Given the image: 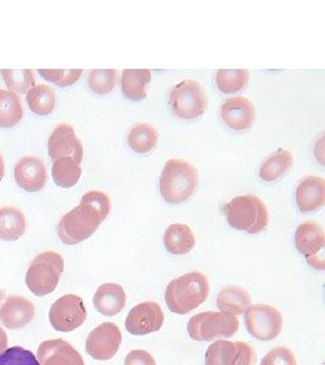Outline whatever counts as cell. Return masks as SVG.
I'll return each mask as SVG.
<instances>
[{"label":"cell","mask_w":325,"mask_h":365,"mask_svg":"<svg viewBox=\"0 0 325 365\" xmlns=\"http://www.w3.org/2000/svg\"><path fill=\"white\" fill-rule=\"evenodd\" d=\"M199 182V173L190 163L169 160L160 175V194L171 205H181L194 195Z\"/></svg>","instance_id":"cell-1"},{"label":"cell","mask_w":325,"mask_h":365,"mask_svg":"<svg viewBox=\"0 0 325 365\" xmlns=\"http://www.w3.org/2000/svg\"><path fill=\"white\" fill-rule=\"evenodd\" d=\"M209 279L201 272H189L174 279L166 289V303L172 313L184 315L208 299Z\"/></svg>","instance_id":"cell-2"},{"label":"cell","mask_w":325,"mask_h":365,"mask_svg":"<svg viewBox=\"0 0 325 365\" xmlns=\"http://www.w3.org/2000/svg\"><path fill=\"white\" fill-rule=\"evenodd\" d=\"M228 223L240 232L259 235L269 225V210L256 195L234 197L224 209Z\"/></svg>","instance_id":"cell-3"},{"label":"cell","mask_w":325,"mask_h":365,"mask_svg":"<svg viewBox=\"0 0 325 365\" xmlns=\"http://www.w3.org/2000/svg\"><path fill=\"white\" fill-rule=\"evenodd\" d=\"M64 272V259L61 255L48 250L31 261L26 272V286L36 297H46L59 286Z\"/></svg>","instance_id":"cell-4"},{"label":"cell","mask_w":325,"mask_h":365,"mask_svg":"<svg viewBox=\"0 0 325 365\" xmlns=\"http://www.w3.org/2000/svg\"><path fill=\"white\" fill-rule=\"evenodd\" d=\"M104 220L87 205L80 203L78 207L66 212L57 227V235L65 245H78L90 238Z\"/></svg>","instance_id":"cell-5"},{"label":"cell","mask_w":325,"mask_h":365,"mask_svg":"<svg viewBox=\"0 0 325 365\" xmlns=\"http://www.w3.org/2000/svg\"><path fill=\"white\" fill-rule=\"evenodd\" d=\"M169 105L176 117L191 120L205 114L208 110V96L199 83L184 80L169 92Z\"/></svg>","instance_id":"cell-6"},{"label":"cell","mask_w":325,"mask_h":365,"mask_svg":"<svg viewBox=\"0 0 325 365\" xmlns=\"http://www.w3.org/2000/svg\"><path fill=\"white\" fill-rule=\"evenodd\" d=\"M239 319L221 312H206L191 317L187 324L189 336L195 341L229 339L239 330Z\"/></svg>","instance_id":"cell-7"},{"label":"cell","mask_w":325,"mask_h":365,"mask_svg":"<svg viewBox=\"0 0 325 365\" xmlns=\"http://www.w3.org/2000/svg\"><path fill=\"white\" fill-rule=\"evenodd\" d=\"M244 322L254 339L259 341L275 339L282 331V314L269 304H254L244 312Z\"/></svg>","instance_id":"cell-8"},{"label":"cell","mask_w":325,"mask_h":365,"mask_svg":"<svg viewBox=\"0 0 325 365\" xmlns=\"http://www.w3.org/2000/svg\"><path fill=\"white\" fill-rule=\"evenodd\" d=\"M87 319V309L83 299L75 295L68 294L56 300L49 312V321L54 330L68 333L76 330Z\"/></svg>","instance_id":"cell-9"},{"label":"cell","mask_w":325,"mask_h":365,"mask_svg":"<svg viewBox=\"0 0 325 365\" xmlns=\"http://www.w3.org/2000/svg\"><path fill=\"white\" fill-rule=\"evenodd\" d=\"M294 241L296 248L306 257L308 264L316 269L323 271L325 268V235L323 226L314 221L301 223L297 227Z\"/></svg>","instance_id":"cell-10"},{"label":"cell","mask_w":325,"mask_h":365,"mask_svg":"<svg viewBox=\"0 0 325 365\" xmlns=\"http://www.w3.org/2000/svg\"><path fill=\"white\" fill-rule=\"evenodd\" d=\"M256 352L243 341H216L205 354V365H255Z\"/></svg>","instance_id":"cell-11"},{"label":"cell","mask_w":325,"mask_h":365,"mask_svg":"<svg viewBox=\"0 0 325 365\" xmlns=\"http://www.w3.org/2000/svg\"><path fill=\"white\" fill-rule=\"evenodd\" d=\"M122 334L113 322H104L95 327L86 341V351L95 360L106 361L113 359L121 346Z\"/></svg>","instance_id":"cell-12"},{"label":"cell","mask_w":325,"mask_h":365,"mask_svg":"<svg viewBox=\"0 0 325 365\" xmlns=\"http://www.w3.org/2000/svg\"><path fill=\"white\" fill-rule=\"evenodd\" d=\"M164 324V313L156 302H144L130 310L125 327L133 336H146L159 331Z\"/></svg>","instance_id":"cell-13"},{"label":"cell","mask_w":325,"mask_h":365,"mask_svg":"<svg viewBox=\"0 0 325 365\" xmlns=\"http://www.w3.org/2000/svg\"><path fill=\"white\" fill-rule=\"evenodd\" d=\"M14 178L24 191L39 192L48 182L46 167L39 157H22L14 168Z\"/></svg>","instance_id":"cell-14"},{"label":"cell","mask_w":325,"mask_h":365,"mask_svg":"<svg viewBox=\"0 0 325 365\" xmlns=\"http://www.w3.org/2000/svg\"><path fill=\"white\" fill-rule=\"evenodd\" d=\"M48 153L53 160L72 157L78 164L83 160V145L71 125H59L48 141Z\"/></svg>","instance_id":"cell-15"},{"label":"cell","mask_w":325,"mask_h":365,"mask_svg":"<svg viewBox=\"0 0 325 365\" xmlns=\"http://www.w3.org/2000/svg\"><path fill=\"white\" fill-rule=\"evenodd\" d=\"M39 365H84L81 354L64 339L44 341L37 351Z\"/></svg>","instance_id":"cell-16"},{"label":"cell","mask_w":325,"mask_h":365,"mask_svg":"<svg viewBox=\"0 0 325 365\" xmlns=\"http://www.w3.org/2000/svg\"><path fill=\"white\" fill-rule=\"evenodd\" d=\"M36 315V306L31 300L13 295L0 306V322L11 330L22 329L29 325Z\"/></svg>","instance_id":"cell-17"},{"label":"cell","mask_w":325,"mask_h":365,"mask_svg":"<svg viewBox=\"0 0 325 365\" xmlns=\"http://www.w3.org/2000/svg\"><path fill=\"white\" fill-rule=\"evenodd\" d=\"M221 118L232 130H247L255 122V107L247 98H231L222 103Z\"/></svg>","instance_id":"cell-18"},{"label":"cell","mask_w":325,"mask_h":365,"mask_svg":"<svg viewBox=\"0 0 325 365\" xmlns=\"http://www.w3.org/2000/svg\"><path fill=\"white\" fill-rule=\"evenodd\" d=\"M297 206L301 212H314L324 207L325 180L317 176L304 178L296 190Z\"/></svg>","instance_id":"cell-19"},{"label":"cell","mask_w":325,"mask_h":365,"mask_svg":"<svg viewBox=\"0 0 325 365\" xmlns=\"http://www.w3.org/2000/svg\"><path fill=\"white\" fill-rule=\"evenodd\" d=\"M126 294L116 283H106L96 289L94 295V307L106 317H114L124 310Z\"/></svg>","instance_id":"cell-20"},{"label":"cell","mask_w":325,"mask_h":365,"mask_svg":"<svg viewBox=\"0 0 325 365\" xmlns=\"http://www.w3.org/2000/svg\"><path fill=\"white\" fill-rule=\"evenodd\" d=\"M152 78L149 69H125L121 76V90L126 99L141 102L146 98V86Z\"/></svg>","instance_id":"cell-21"},{"label":"cell","mask_w":325,"mask_h":365,"mask_svg":"<svg viewBox=\"0 0 325 365\" xmlns=\"http://www.w3.org/2000/svg\"><path fill=\"white\" fill-rule=\"evenodd\" d=\"M164 247L171 255H187L195 248L193 230L184 223L169 225L164 233Z\"/></svg>","instance_id":"cell-22"},{"label":"cell","mask_w":325,"mask_h":365,"mask_svg":"<svg viewBox=\"0 0 325 365\" xmlns=\"http://www.w3.org/2000/svg\"><path fill=\"white\" fill-rule=\"evenodd\" d=\"M293 163L294 157L291 152L287 149H278L261 163L259 168L260 179L267 182H275L289 173Z\"/></svg>","instance_id":"cell-23"},{"label":"cell","mask_w":325,"mask_h":365,"mask_svg":"<svg viewBox=\"0 0 325 365\" xmlns=\"http://www.w3.org/2000/svg\"><path fill=\"white\" fill-rule=\"evenodd\" d=\"M217 306L220 312L232 317L244 314L251 306V297L244 288L229 286L222 288L217 295Z\"/></svg>","instance_id":"cell-24"},{"label":"cell","mask_w":325,"mask_h":365,"mask_svg":"<svg viewBox=\"0 0 325 365\" xmlns=\"http://www.w3.org/2000/svg\"><path fill=\"white\" fill-rule=\"evenodd\" d=\"M26 232L25 214L16 207L0 209V240L16 241Z\"/></svg>","instance_id":"cell-25"},{"label":"cell","mask_w":325,"mask_h":365,"mask_svg":"<svg viewBox=\"0 0 325 365\" xmlns=\"http://www.w3.org/2000/svg\"><path fill=\"white\" fill-rule=\"evenodd\" d=\"M24 118V107L16 93L0 90V128L10 129Z\"/></svg>","instance_id":"cell-26"},{"label":"cell","mask_w":325,"mask_h":365,"mask_svg":"<svg viewBox=\"0 0 325 365\" xmlns=\"http://www.w3.org/2000/svg\"><path fill=\"white\" fill-rule=\"evenodd\" d=\"M26 102L29 108L41 117H46L52 114L56 108V93L52 88L46 84L34 86L26 93Z\"/></svg>","instance_id":"cell-27"},{"label":"cell","mask_w":325,"mask_h":365,"mask_svg":"<svg viewBox=\"0 0 325 365\" xmlns=\"http://www.w3.org/2000/svg\"><path fill=\"white\" fill-rule=\"evenodd\" d=\"M157 141L159 133L156 128L148 123L133 126L128 134V145L130 149L140 155H145L154 150L156 148Z\"/></svg>","instance_id":"cell-28"},{"label":"cell","mask_w":325,"mask_h":365,"mask_svg":"<svg viewBox=\"0 0 325 365\" xmlns=\"http://www.w3.org/2000/svg\"><path fill=\"white\" fill-rule=\"evenodd\" d=\"M81 176V168L72 157H61L54 160L52 178L61 188H72L78 184Z\"/></svg>","instance_id":"cell-29"},{"label":"cell","mask_w":325,"mask_h":365,"mask_svg":"<svg viewBox=\"0 0 325 365\" xmlns=\"http://www.w3.org/2000/svg\"><path fill=\"white\" fill-rule=\"evenodd\" d=\"M249 72L247 69H220L216 75L217 88L226 95L239 93L247 87Z\"/></svg>","instance_id":"cell-30"},{"label":"cell","mask_w":325,"mask_h":365,"mask_svg":"<svg viewBox=\"0 0 325 365\" xmlns=\"http://www.w3.org/2000/svg\"><path fill=\"white\" fill-rule=\"evenodd\" d=\"M0 73L9 91L16 95L27 93L36 84L34 72L31 69H1Z\"/></svg>","instance_id":"cell-31"},{"label":"cell","mask_w":325,"mask_h":365,"mask_svg":"<svg viewBox=\"0 0 325 365\" xmlns=\"http://www.w3.org/2000/svg\"><path fill=\"white\" fill-rule=\"evenodd\" d=\"M118 72L116 69H92L89 73V87L98 95H107L117 87Z\"/></svg>","instance_id":"cell-32"},{"label":"cell","mask_w":325,"mask_h":365,"mask_svg":"<svg viewBox=\"0 0 325 365\" xmlns=\"http://www.w3.org/2000/svg\"><path fill=\"white\" fill-rule=\"evenodd\" d=\"M39 73L46 81L59 87H69L81 78V69H39Z\"/></svg>","instance_id":"cell-33"},{"label":"cell","mask_w":325,"mask_h":365,"mask_svg":"<svg viewBox=\"0 0 325 365\" xmlns=\"http://www.w3.org/2000/svg\"><path fill=\"white\" fill-rule=\"evenodd\" d=\"M0 365H39L37 357L21 346H13L0 353Z\"/></svg>","instance_id":"cell-34"},{"label":"cell","mask_w":325,"mask_h":365,"mask_svg":"<svg viewBox=\"0 0 325 365\" xmlns=\"http://www.w3.org/2000/svg\"><path fill=\"white\" fill-rule=\"evenodd\" d=\"M83 205H87L89 207L95 210L104 220L111 211V200L109 195H106L102 191H90L81 197Z\"/></svg>","instance_id":"cell-35"},{"label":"cell","mask_w":325,"mask_h":365,"mask_svg":"<svg viewBox=\"0 0 325 365\" xmlns=\"http://www.w3.org/2000/svg\"><path fill=\"white\" fill-rule=\"evenodd\" d=\"M260 365H297V360L289 348L278 346L263 357Z\"/></svg>","instance_id":"cell-36"},{"label":"cell","mask_w":325,"mask_h":365,"mask_svg":"<svg viewBox=\"0 0 325 365\" xmlns=\"http://www.w3.org/2000/svg\"><path fill=\"white\" fill-rule=\"evenodd\" d=\"M125 365H156V361L146 351H131L125 357Z\"/></svg>","instance_id":"cell-37"},{"label":"cell","mask_w":325,"mask_h":365,"mask_svg":"<svg viewBox=\"0 0 325 365\" xmlns=\"http://www.w3.org/2000/svg\"><path fill=\"white\" fill-rule=\"evenodd\" d=\"M7 345H9L7 334H6V331L0 327V353L4 352V351L7 349Z\"/></svg>","instance_id":"cell-38"},{"label":"cell","mask_w":325,"mask_h":365,"mask_svg":"<svg viewBox=\"0 0 325 365\" xmlns=\"http://www.w3.org/2000/svg\"><path fill=\"white\" fill-rule=\"evenodd\" d=\"M4 161H3V157L0 155V182L3 180V178H4Z\"/></svg>","instance_id":"cell-39"},{"label":"cell","mask_w":325,"mask_h":365,"mask_svg":"<svg viewBox=\"0 0 325 365\" xmlns=\"http://www.w3.org/2000/svg\"><path fill=\"white\" fill-rule=\"evenodd\" d=\"M3 297H4V294H3V291H1V289H0V302H1V300H3Z\"/></svg>","instance_id":"cell-40"}]
</instances>
